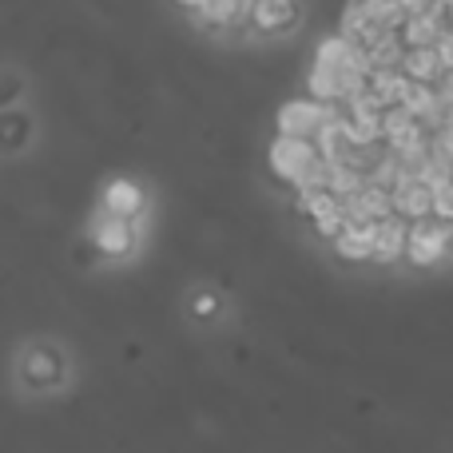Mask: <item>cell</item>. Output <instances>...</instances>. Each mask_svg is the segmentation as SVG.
<instances>
[{"instance_id":"1","label":"cell","mask_w":453,"mask_h":453,"mask_svg":"<svg viewBox=\"0 0 453 453\" xmlns=\"http://www.w3.org/2000/svg\"><path fill=\"white\" fill-rule=\"evenodd\" d=\"M394 215L402 223H426L438 215V188L430 180H402L394 188Z\"/></svg>"},{"instance_id":"2","label":"cell","mask_w":453,"mask_h":453,"mask_svg":"<svg viewBox=\"0 0 453 453\" xmlns=\"http://www.w3.org/2000/svg\"><path fill=\"white\" fill-rule=\"evenodd\" d=\"M330 108L319 100H290L287 108L279 111V135L287 140H319V132L326 127Z\"/></svg>"},{"instance_id":"3","label":"cell","mask_w":453,"mask_h":453,"mask_svg":"<svg viewBox=\"0 0 453 453\" xmlns=\"http://www.w3.org/2000/svg\"><path fill=\"white\" fill-rule=\"evenodd\" d=\"M16 370H20L28 390H52V386L64 382V354L56 346H28Z\"/></svg>"},{"instance_id":"4","label":"cell","mask_w":453,"mask_h":453,"mask_svg":"<svg viewBox=\"0 0 453 453\" xmlns=\"http://www.w3.org/2000/svg\"><path fill=\"white\" fill-rule=\"evenodd\" d=\"M449 239H453V226L446 219H438V215H434V219H426V223H414V226H410L406 258H410V263H418V266L438 263V258L446 255Z\"/></svg>"},{"instance_id":"5","label":"cell","mask_w":453,"mask_h":453,"mask_svg":"<svg viewBox=\"0 0 453 453\" xmlns=\"http://www.w3.org/2000/svg\"><path fill=\"white\" fill-rule=\"evenodd\" d=\"M92 239L104 255H127L135 247V223L116 219V215H100L92 226Z\"/></svg>"},{"instance_id":"6","label":"cell","mask_w":453,"mask_h":453,"mask_svg":"<svg viewBox=\"0 0 453 453\" xmlns=\"http://www.w3.org/2000/svg\"><path fill=\"white\" fill-rule=\"evenodd\" d=\"M402 76L414 80V84L438 88L441 80H446V64H441V52H438V48H418V52H406V60H402Z\"/></svg>"},{"instance_id":"7","label":"cell","mask_w":453,"mask_h":453,"mask_svg":"<svg viewBox=\"0 0 453 453\" xmlns=\"http://www.w3.org/2000/svg\"><path fill=\"white\" fill-rule=\"evenodd\" d=\"M143 211V191L135 188L132 180H116L108 183V191H104V215H116V219H127L135 223Z\"/></svg>"},{"instance_id":"8","label":"cell","mask_w":453,"mask_h":453,"mask_svg":"<svg viewBox=\"0 0 453 453\" xmlns=\"http://www.w3.org/2000/svg\"><path fill=\"white\" fill-rule=\"evenodd\" d=\"M374 239H378V223L350 219V223H346V231L334 239V250L342 258H354V263H362V258H374Z\"/></svg>"},{"instance_id":"9","label":"cell","mask_w":453,"mask_h":453,"mask_svg":"<svg viewBox=\"0 0 453 453\" xmlns=\"http://www.w3.org/2000/svg\"><path fill=\"white\" fill-rule=\"evenodd\" d=\"M298 4H282V0H263V4H250V16L247 20L255 24L258 32H282L298 20Z\"/></svg>"},{"instance_id":"10","label":"cell","mask_w":453,"mask_h":453,"mask_svg":"<svg viewBox=\"0 0 453 453\" xmlns=\"http://www.w3.org/2000/svg\"><path fill=\"white\" fill-rule=\"evenodd\" d=\"M410 247V223L402 219H386L378 223V239H374V258L378 263H394V258H402Z\"/></svg>"},{"instance_id":"11","label":"cell","mask_w":453,"mask_h":453,"mask_svg":"<svg viewBox=\"0 0 453 453\" xmlns=\"http://www.w3.org/2000/svg\"><path fill=\"white\" fill-rule=\"evenodd\" d=\"M191 16H203L211 24H234L242 16H250V8L239 4V0H223V4H191Z\"/></svg>"},{"instance_id":"12","label":"cell","mask_w":453,"mask_h":453,"mask_svg":"<svg viewBox=\"0 0 453 453\" xmlns=\"http://www.w3.org/2000/svg\"><path fill=\"white\" fill-rule=\"evenodd\" d=\"M215 311V298H199V314H211Z\"/></svg>"}]
</instances>
